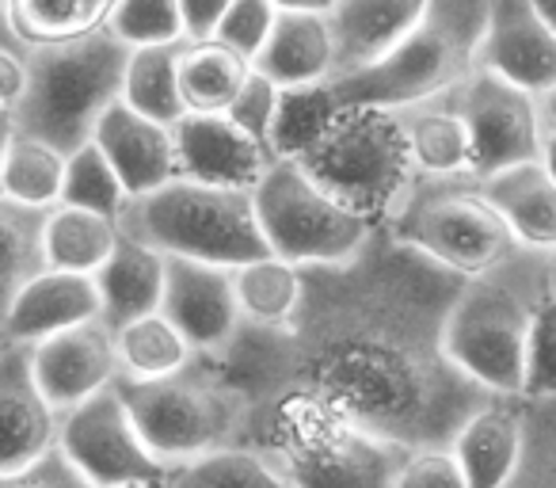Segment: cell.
I'll return each instance as SVG.
<instances>
[{
    "instance_id": "1",
    "label": "cell",
    "mask_w": 556,
    "mask_h": 488,
    "mask_svg": "<svg viewBox=\"0 0 556 488\" xmlns=\"http://www.w3.org/2000/svg\"><path fill=\"white\" fill-rule=\"evenodd\" d=\"M462 283L386 229L348 264L305 267L287 325V389L404 450L450 447L492 401L442 351V321Z\"/></svg>"
},
{
    "instance_id": "2",
    "label": "cell",
    "mask_w": 556,
    "mask_h": 488,
    "mask_svg": "<svg viewBox=\"0 0 556 488\" xmlns=\"http://www.w3.org/2000/svg\"><path fill=\"white\" fill-rule=\"evenodd\" d=\"M556 252L522 249L457 287L442 321V351L488 397H526L530 340L553 310Z\"/></svg>"
},
{
    "instance_id": "3",
    "label": "cell",
    "mask_w": 556,
    "mask_h": 488,
    "mask_svg": "<svg viewBox=\"0 0 556 488\" xmlns=\"http://www.w3.org/2000/svg\"><path fill=\"white\" fill-rule=\"evenodd\" d=\"M240 447L255 450L290 488H393L408 450L332 416L298 389L252 412Z\"/></svg>"
},
{
    "instance_id": "4",
    "label": "cell",
    "mask_w": 556,
    "mask_h": 488,
    "mask_svg": "<svg viewBox=\"0 0 556 488\" xmlns=\"http://www.w3.org/2000/svg\"><path fill=\"white\" fill-rule=\"evenodd\" d=\"M130 50L118 35L92 32L70 42H31L24 54V96L12 126L62 157L92 141L96 118L118 100Z\"/></svg>"
},
{
    "instance_id": "5",
    "label": "cell",
    "mask_w": 556,
    "mask_h": 488,
    "mask_svg": "<svg viewBox=\"0 0 556 488\" xmlns=\"http://www.w3.org/2000/svg\"><path fill=\"white\" fill-rule=\"evenodd\" d=\"M115 229L118 237L146 245L161 256L229 267V272L270 256L255 225L252 191L194 184L184 176L126 199Z\"/></svg>"
},
{
    "instance_id": "6",
    "label": "cell",
    "mask_w": 556,
    "mask_h": 488,
    "mask_svg": "<svg viewBox=\"0 0 556 488\" xmlns=\"http://www.w3.org/2000/svg\"><path fill=\"white\" fill-rule=\"evenodd\" d=\"M488 0H427L412 32L374 65L328 80L343 108H408L457 88L472 73Z\"/></svg>"
},
{
    "instance_id": "7",
    "label": "cell",
    "mask_w": 556,
    "mask_h": 488,
    "mask_svg": "<svg viewBox=\"0 0 556 488\" xmlns=\"http://www.w3.org/2000/svg\"><path fill=\"white\" fill-rule=\"evenodd\" d=\"M294 164L374 229L396 214L416 179L401 123L386 108H340L328 130Z\"/></svg>"
},
{
    "instance_id": "8",
    "label": "cell",
    "mask_w": 556,
    "mask_h": 488,
    "mask_svg": "<svg viewBox=\"0 0 556 488\" xmlns=\"http://www.w3.org/2000/svg\"><path fill=\"white\" fill-rule=\"evenodd\" d=\"M115 393L123 397L146 450L168 473L214 450L240 447L244 404L202 355H191L184 371L156 381L115 378Z\"/></svg>"
},
{
    "instance_id": "9",
    "label": "cell",
    "mask_w": 556,
    "mask_h": 488,
    "mask_svg": "<svg viewBox=\"0 0 556 488\" xmlns=\"http://www.w3.org/2000/svg\"><path fill=\"white\" fill-rule=\"evenodd\" d=\"M381 229L457 279H472L518 249L503 217L480 199L472 176H416Z\"/></svg>"
},
{
    "instance_id": "10",
    "label": "cell",
    "mask_w": 556,
    "mask_h": 488,
    "mask_svg": "<svg viewBox=\"0 0 556 488\" xmlns=\"http://www.w3.org/2000/svg\"><path fill=\"white\" fill-rule=\"evenodd\" d=\"M255 225L267 252L282 264L336 267L363 252L374 225L343 210L294 161H270L252 187Z\"/></svg>"
},
{
    "instance_id": "11",
    "label": "cell",
    "mask_w": 556,
    "mask_h": 488,
    "mask_svg": "<svg viewBox=\"0 0 556 488\" xmlns=\"http://www.w3.org/2000/svg\"><path fill=\"white\" fill-rule=\"evenodd\" d=\"M465 488H553L556 427L553 401L492 397L450 442Z\"/></svg>"
},
{
    "instance_id": "12",
    "label": "cell",
    "mask_w": 556,
    "mask_h": 488,
    "mask_svg": "<svg viewBox=\"0 0 556 488\" xmlns=\"http://www.w3.org/2000/svg\"><path fill=\"white\" fill-rule=\"evenodd\" d=\"M54 450L88 480L92 488H118L134 480H168L172 473L146 450L141 435L126 416L115 386L100 389L77 409L58 416Z\"/></svg>"
},
{
    "instance_id": "13",
    "label": "cell",
    "mask_w": 556,
    "mask_h": 488,
    "mask_svg": "<svg viewBox=\"0 0 556 488\" xmlns=\"http://www.w3.org/2000/svg\"><path fill=\"white\" fill-rule=\"evenodd\" d=\"M454 108L469 134V176H492L510 164L553 161L541 146L538 130V96H526L522 88L472 70L457 88H450Z\"/></svg>"
},
{
    "instance_id": "14",
    "label": "cell",
    "mask_w": 556,
    "mask_h": 488,
    "mask_svg": "<svg viewBox=\"0 0 556 488\" xmlns=\"http://www.w3.org/2000/svg\"><path fill=\"white\" fill-rule=\"evenodd\" d=\"M472 70L492 73L526 96L556 92V27L530 9V0H488Z\"/></svg>"
},
{
    "instance_id": "15",
    "label": "cell",
    "mask_w": 556,
    "mask_h": 488,
    "mask_svg": "<svg viewBox=\"0 0 556 488\" xmlns=\"http://www.w3.org/2000/svg\"><path fill=\"white\" fill-rule=\"evenodd\" d=\"M27 363H31V378L42 401L54 409V416L77 409L80 401L115 386L118 378L115 336L100 317L31 343Z\"/></svg>"
},
{
    "instance_id": "16",
    "label": "cell",
    "mask_w": 556,
    "mask_h": 488,
    "mask_svg": "<svg viewBox=\"0 0 556 488\" xmlns=\"http://www.w3.org/2000/svg\"><path fill=\"white\" fill-rule=\"evenodd\" d=\"M156 313L184 336L194 355H214L232 340L240 325L232 272L164 256V287Z\"/></svg>"
},
{
    "instance_id": "17",
    "label": "cell",
    "mask_w": 556,
    "mask_h": 488,
    "mask_svg": "<svg viewBox=\"0 0 556 488\" xmlns=\"http://www.w3.org/2000/svg\"><path fill=\"white\" fill-rule=\"evenodd\" d=\"M172 153H176V176L194 184L244 187L252 191L255 179L267 168V153L248 134H240L225 115H194L184 111L168 126Z\"/></svg>"
},
{
    "instance_id": "18",
    "label": "cell",
    "mask_w": 556,
    "mask_h": 488,
    "mask_svg": "<svg viewBox=\"0 0 556 488\" xmlns=\"http://www.w3.org/2000/svg\"><path fill=\"white\" fill-rule=\"evenodd\" d=\"M58 442V416L31 378L27 348L0 343V477L47 458Z\"/></svg>"
},
{
    "instance_id": "19",
    "label": "cell",
    "mask_w": 556,
    "mask_h": 488,
    "mask_svg": "<svg viewBox=\"0 0 556 488\" xmlns=\"http://www.w3.org/2000/svg\"><path fill=\"white\" fill-rule=\"evenodd\" d=\"M92 146L108 157L123 184L126 199L146 195L153 187L176 179V153H172L168 126L130 111L123 100H115L100 118H96Z\"/></svg>"
},
{
    "instance_id": "20",
    "label": "cell",
    "mask_w": 556,
    "mask_h": 488,
    "mask_svg": "<svg viewBox=\"0 0 556 488\" xmlns=\"http://www.w3.org/2000/svg\"><path fill=\"white\" fill-rule=\"evenodd\" d=\"M427 0H336L325 12L328 35H332V77H348L396 47Z\"/></svg>"
},
{
    "instance_id": "21",
    "label": "cell",
    "mask_w": 556,
    "mask_h": 488,
    "mask_svg": "<svg viewBox=\"0 0 556 488\" xmlns=\"http://www.w3.org/2000/svg\"><path fill=\"white\" fill-rule=\"evenodd\" d=\"M96 317H100V298H96V283L88 275L42 272L16 295L9 317L0 325V343L31 348L47 336H58Z\"/></svg>"
},
{
    "instance_id": "22",
    "label": "cell",
    "mask_w": 556,
    "mask_h": 488,
    "mask_svg": "<svg viewBox=\"0 0 556 488\" xmlns=\"http://www.w3.org/2000/svg\"><path fill=\"white\" fill-rule=\"evenodd\" d=\"M480 199L503 217L515 245L556 252V179L553 164L526 161L472 179Z\"/></svg>"
},
{
    "instance_id": "23",
    "label": "cell",
    "mask_w": 556,
    "mask_h": 488,
    "mask_svg": "<svg viewBox=\"0 0 556 488\" xmlns=\"http://www.w3.org/2000/svg\"><path fill=\"white\" fill-rule=\"evenodd\" d=\"M252 73H260L275 88L325 85L332 77V35L325 16L278 12L260 54L252 58Z\"/></svg>"
},
{
    "instance_id": "24",
    "label": "cell",
    "mask_w": 556,
    "mask_h": 488,
    "mask_svg": "<svg viewBox=\"0 0 556 488\" xmlns=\"http://www.w3.org/2000/svg\"><path fill=\"white\" fill-rule=\"evenodd\" d=\"M393 115L401 123L416 176H469V134L454 108V96H431V100L396 108Z\"/></svg>"
},
{
    "instance_id": "25",
    "label": "cell",
    "mask_w": 556,
    "mask_h": 488,
    "mask_svg": "<svg viewBox=\"0 0 556 488\" xmlns=\"http://www.w3.org/2000/svg\"><path fill=\"white\" fill-rule=\"evenodd\" d=\"M96 298H100V321L118 333L123 325L138 317H149L161 305V287H164V256L146 245L118 237L115 252L108 256V264L92 275Z\"/></svg>"
},
{
    "instance_id": "26",
    "label": "cell",
    "mask_w": 556,
    "mask_h": 488,
    "mask_svg": "<svg viewBox=\"0 0 556 488\" xmlns=\"http://www.w3.org/2000/svg\"><path fill=\"white\" fill-rule=\"evenodd\" d=\"M118 245V229L111 217L88 214L73 207H50L42 217V260L47 272L88 275L92 279Z\"/></svg>"
},
{
    "instance_id": "27",
    "label": "cell",
    "mask_w": 556,
    "mask_h": 488,
    "mask_svg": "<svg viewBox=\"0 0 556 488\" xmlns=\"http://www.w3.org/2000/svg\"><path fill=\"white\" fill-rule=\"evenodd\" d=\"M248 77H252V62L232 54L229 47H222L214 39H199V42L187 39L176 65V92L184 111L222 115L232 103V96L244 88Z\"/></svg>"
},
{
    "instance_id": "28",
    "label": "cell",
    "mask_w": 556,
    "mask_h": 488,
    "mask_svg": "<svg viewBox=\"0 0 556 488\" xmlns=\"http://www.w3.org/2000/svg\"><path fill=\"white\" fill-rule=\"evenodd\" d=\"M187 39H172V42H153V47H134L130 62L123 73V92L118 100L126 103L138 115L153 118L161 126H172L184 115V103L176 92V65L184 54Z\"/></svg>"
},
{
    "instance_id": "29",
    "label": "cell",
    "mask_w": 556,
    "mask_h": 488,
    "mask_svg": "<svg viewBox=\"0 0 556 488\" xmlns=\"http://www.w3.org/2000/svg\"><path fill=\"white\" fill-rule=\"evenodd\" d=\"M343 103L336 100L332 85H302V88H278L275 118H270L267 153L270 161H298L320 134L328 130Z\"/></svg>"
},
{
    "instance_id": "30",
    "label": "cell",
    "mask_w": 556,
    "mask_h": 488,
    "mask_svg": "<svg viewBox=\"0 0 556 488\" xmlns=\"http://www.w3.org/2000/svg\"><path fill=\"white\" fill-rule=\"evenodd\" d=\"M62 176L65 157L47 141L16 130L0 161V199L27 210H50L58 207V195H62Z\"/></svg>"
},
{
    "instance_id": "31",
    "label": "cell",
    "mask_w": 556,
    "mask_h": 488,
    "mask_svg": "<svg viewBox=\"0 0 556 488\" xmlns=\"http://www.w3.org/2000/svg\"><path fill=\"white\" fill-rule=\"evenodd\" d=\"M240 321L263 328H287L302 302V272L275 256H263L232 272Z\"/></svg>"
},
{
    "instance_id": "32",
    "label": "cell",
    "mask_w": 556,
    "mask_h": 488,
    "mask_svg": "<svg viewBox=\"0 0 556 488\" xmlns=\"http://www.w3.org/2000/svg\"><path fill=\"white\" fill-rule=\"evenodd\" d=\"M115 336V359H118V378L126 381H156L168 374L184 371L191 363L194 351L187 348V340L161 317L149 313L130 325H123Z\"/></svg>"
},
{
    "instance_id": "33",
    "label": "cell",
    "mask_w": 556,
    "mask_h": 488,
    "mask_svg": "<svg viewBox=\"0 0 556 488\" xmlns=\"http://www.w3.org/2000/svg\"><path fill=\"white\" fill-rule=\"evenodd\" d=\"M42 217L47 210H27L0 199V325L9 317L16 295L47 272L42 260Z\"/></svg>"
},
{
    "instance_id": "34",
    "label": "cell",
    "mask_w": 556,
    "mask_h": 488,
    "mask_svg": "<svg viewBox=\"0 0 556 488\" xmlns=\"http://www.w3.org/2000/svg\"><path fill=\"white\" fill-rule=\"evenodd\" d=\"M118 0H12V24L20 39L31 42H70L103 32L111 24Z\"/></svg>"
},
{
    "instance_id": "35",
    "label": "cell",
    "mask_w": 556,
    "mask_h": 488,
    "mask_svg": "<svg viewBox=\"0 0 556 488\" xmlns=\"http://www.w3.org/2000/svg\"><path fill=\"white\" fill-rule=\"evenodd\" d=\"M58 207L88 210V214L111 217V222H115L118 210L126 207V191H123V184H118L115 168H111L108 157H103L92 141H85L77 153L65 157Z\"/></svg>"
},
{
    "instance_id": "36",
    "label": "cell",
    "mask_w": 556,
    "mask_h": 488,
    "mask_svg": "<svg viewBox=\"0 0 556 488\" xmlns=\"http://www.w3.org/2000/svg\"><path fill=\"white\" fill-rule=\"evenodd\" d=\"M172 488H290L255 450L225 447L172 470Z\"/></svg>"
},
{
    "instance_id": "37",
    "label": "cell",
    "mask_w": 556,
    "mask_h": 488,
    "mask_svg": "<svg viewBox=\"0 0 556 488\" xmlns=\"http://www.w3.org/2000/svg\"><path fill=\"white\" fill-rule=\"evenodd\" d=\"M108 32L118 35L126 47H153V42L184 39L179 4L176 0H118Z\"/></svg>"
},
{
    "instance_id": "38",
    "label": "cell",
    "mask_w": 556,
    "mask_h": 488,
    "mask_svg": "<svg viewBox=\"0 0 556 488\" xmlns=\"http://www.w3.org/2000/svg\"><path fill=\"white\" fill-rule=\"evenodd\" d=\"M275 16H278V9L270 0H229V9L222 12V20H217L210 39L229 47L232 54H240L244 62H252V58L260 54Z\"/></svg>"
},
{
    "instance_id": "39",
    "label": "cell",
    "mask_w": 556,
    "mask_h": 488,
    "mask_svg": "<svg viewBox=\"0 0 556 488\" xmlns=\"http://www.w3.org/2000/svg\"><path fill=\"white\" fill-rule=\"evenodd\" d=\"M275 100H278V88L270 85V80H263L260 73H252L222 115L229 118L240 134H248L263 153H267V134H270V118H275ZM267 161H270V153H267Z\"/></svg>"
},
{
    "instance_id": "40",
    "label": "cell",
    "mask_w": 556,
    "mask_h": 488,
    "mask_svg": "<svg viewBox=\"0 0 556 488\" xmlns=\"http://www.w3.org/2000/svg\"><path fill=\"white\" fill-rule=\"evenodd\" d=\"M393 488H465V477L450 447H427L404 454Z\"/></svg>"
},
{
    "instance_id": "41",
    "label": "cell",
    "mask_w": 556,
    "mask_h": 488,
    "mask_svg": "<svg viewBox=\"0 0 556 488\" xmlns=\"http://www.w3.org/2000/svg\"><path fill=\"white\" fill-rule=\"evenodd\" d=\"M0 488H92L58 450H50L47 458H39L35 465L20 473L0 477Z\"/></svg>"
},
{
    "instance_id": "42",
    "label": "cell",
    "mask_w": 556,
    "mask_h": 488,
    "mask_svg": "<svg viewBox=\"0 0 556 488\" xmlns=\"http://www.w3.org/2000/svg\"><path fill=\"white\" fill-rule=\"evenodd\" d=\"M176 4H179V24H184V39L191 42L210 39L222 12L229 9V0H176Z\"/></svg>"
},
{
    "instance_id": "43",
    "label": "cell",
    "mask_w": 556,
    "mask_h": 488,
    "mask_svg": "<svg viewBox=\"0 0 556 488\" xmlns=\"http://www.w3.org/2000/svg\"><path fill=\"white\" fill-rule=\"evenodd\" d=\"M24 96V58L0 50V111H12Z\"/></svg>"
},
{
    "instance_id": "44",
    "label": "cell",
    "mask_w": 556,
    "mask_h": 488,
    "mask_svg": "<svg viewBox=\"0 0 556 488\" xmlns=\"http://www.w3.org/2000/svg\"><path fill=\"white\" fill-rule=\"evenodd\" d=\"M0 50H9V54H27V42L20 39L16 24H12V0H0Z\"/></svg>"
},
{
    "instance_id": "45",
    "label": "cell",
    "mask_w": 556,
    "mask_h": 488,
    "mask_svg": "<svg viewBox=\"0 0 556 488\" xmlns=\"http://www.w3.org/2000/svg\"><path fill=\"white\" fill-rule=\"evenodd\" d=\"M278 12H313V16H325L336 0H270Z\"/></svg>"
},
{
    "instance_id": "46",
    "label": "cell",
    "mask_w": 556,
    "mask_h": 488,
    "mask_svg": "<svg viewBox=\"0 0 556 488\" xmlns=\"http://www.w3.org/2000/svg\"><path fill=\"white\" fill-rule=\"evenodd\" d=\"M12 134H16V126H12V111H0V161H4V149H9Z\"/></svg>"
},
{
    "instance_id": "47",
    "label": "cell",
    "mask_w": 556,
    "mask_h": 488,
    "mask_svg": "<svg viewBox=\"0 0 556 488\" xmlns=\"http://www.w3.org/2000/svg\"><path fill=\"white\" fill-rule=\"evenodd\" d=\"M530 9L538 12L548 27H556V0H530Z\"/></svg>"
},
{
    "instance_id": "48",
    "label": "cell",
    "mask_w": 556,
    "mask_h": 488,
    "mask_svg": "<svg viewBox=\"0 0 556 488\" xmlns=\"http://www.w3.org/2000/svg\"><path fill=\"white\" fill-rule=\"evenodd\" d=\"M118 488H172L168 480H134V485H118Z\"/></svg>"
}]
</instances>
